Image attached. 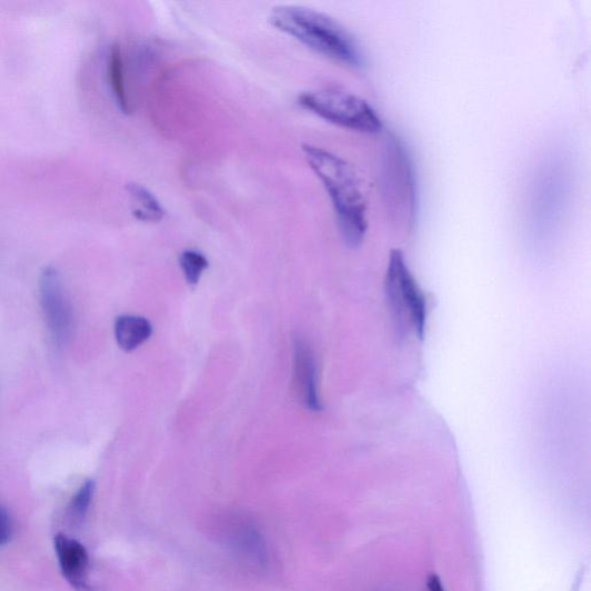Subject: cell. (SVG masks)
Listing matches in <instances>:
<instances>
[{
    "instance_id": "7a4b0ae2",
    "label": "cell",
    "mask_w": 591,
    "mask_h": 591,
    "mask_svg": "<svg viewBox=\"0 0 591 591\" xmlns=\"http://www.w3.org/2000/svg\"><path fill=\"white\" fill-rule=\"evenodd\" d=\"M269 20L281 33L335 62L348 67L362 64L357 41L328 14L303 7L282 6L272 10Z\"/></svg>"
},
{
    "instance_id": "3957f363",
    "label": "cell",
    "mask_w": 591,
    "mask_h": 591,
    "mask_svg": "<svg viewBox=\"0 0 591 591\" xmlns=\"http://www.w3.org/2000/svg\"><path fill=\"white\" fill-rule=\"evenodd\" d=\"M298 101L303 109L340 128L368 134H377L383 128L372 106L352 93L331 90L305 92Z\"/></svg>"
},
{
    "instance_id": "8992f818",
    "label": "cell",
    "mask_w": 591,
    "mask_h": 591,
    "mask_svg": "<svg viewBox=\"0 0 591 591\" xmlns=\"http://www.w3.org/2000/svg\"><path fill=\"white\" fill-rule=\"evenodd\" d=\"M293 385L301 403L311 411L321 409L314 354L301 337L293 341Z\"/></svg>"
},
{
    "instance_id": "52a82bcc",
    "label": "cell",
    "mask_w": 591,
    "mask_h": 591,
    "mask_svg": "<svg viewBox=\"0 0 591 591\" xmlns=\"http://www.w3.org/2000/svg\"><path fill=\"white\" fill-rule=\"evenodd\" d=\"M54 549L62 573L77 591H96L88 581L90 557L78 541L59 534L54 539Z\"/></svg>"
},
{
    "instance_id": "6da1fadb",
    "label": "cell",
    "mask_w": 591,
    "mask_h": 591,
    "mask_svg": "<svg viewBox=\"0 0 591 591\" xmlns=\"http://www.w3.org/2000/svg\"><path fill=\"white\" fill-rule=\"evenodd\" d=\"M302 150L332 200L343 242L350 249L360 248L369 223L368 201L359 173L349 162L321 147L304 143Z\"/></svg>"
},
{
    "instance_id": "9c48e42d",
    "label": "cell",
    "mask_w": 591,
    "mask_h": 591,
    "mask_svg": "<svg viewBox=\"0 0 591 591\" xmlns=\"http://www.w3.org/2000/svg\"><path fill=\"white\" fill-rule=\"evenodd\" d=\"M127 190L136 203L133 217L142 222L159 223L167 216L164 207L158 198L147 188L138 183H130Z\"/></svg>"
},
{
    "instance_id": "4fadbf2b",
    "label": "cell",
    "mask_w": 591,
    "mask_h": 591,
    "mask_svg": "<svg viewBox=\"0 0 591 591\" xmlns=\"http://www.w3.org/2000/svg\"><path fill=\"white\" fill-rule=\"evenodd\" d=\"M12 535V520L8 510L0 507V547L6 545Z\"/></svg>"
},
{
    "instance_id": "7c38bea8",
    "label": "cell",
    "mask_w": 591,
    "mask_h": 591,
    "mask_svg": "<svg viewBox=\"0 0 591 591\" xmlns=\"http://www.w3.org/2000/svg\"><path fill=\"white\" fill-rule=\"evenodd\" d=\"M96 484L93 481L84 482L71 501L70 513L73 520H82L91 507Z\"/></svg>"
},
{
    "instance_id": "5b68a950",
    "label": "cell",
    "mask_w": 591,
    "mask_h": 591,
    "mask_svg": "<svg viewBox=\"0 0 591 591\" xmlns=\"http://www.w3.org/2000/svg\"><path fill=\"white\" fill-rule=\"evenodd\" d=\"M41 304L48 330L58 345H64L73 331V312L61 278L47 269L40 282Z\"/></svg>"
},
{
    "instance_id": "277c9868",
    "label": "cell",
    "mask_w": 591,
    "mask_h": 591,
    "mask_svg": "<svg viewBox=\"0 0 591 591\" xmlns=\"http://www.w3.org/2000/svg\"><path fill=\"white\" fill-rule=\"evenodd\" d=\"M385 287L390 308L399 323L408 322L422 339L427 324V301L399 249L390 254Z\"/></svg>"
},
{
    "instance_id": "8fae6325",
    "label": "cell",
    "mask_w": 591,
    "mask_h": 591,
    "mask_svg": "<svg viewBox=\"0 0 591 591\" xmlns=\"http://www.w3.org/2000/svg\"><path fill=\"white\" fill-rule=\"evenodd\" d=\"M180 263L189 284L196 286L202 273L209 269L210 262L198 251L187 250L180 257Z\"/></svg>"
},
{
    "instance_id": "ba28073f",
    "label": "cell",
    "mask_w": 591,
    "mask_h": 591,
    "mask_svg": "<svg viewBox=\"0 0 591 591\" xmlns=\"http://www.w3.org/2000/svg\"><path fill=\"white\" fill-rule=\"evenodd\" d=\"M152 323L143 317L126 314L114 322V337L124 351H133L152 337Z\"/></svg>"
},
{
    "instance_id": "5bb4252c",
    "label": "cell",
    "mask_w": 591,
    "mask_h": 591,
    "mask_svg": "<svg viewBox=\"0 0 591 591\" xmlns=\"http://www.w3.org/2000/svg\"><path fill=\"white\" fill-rule=\"evenodd\" d=\"M429 591H445V588L442 587L440 579L432 574L428 580Z\"/></svg>"
},
{
    "instance_id": "30bf717a",
    "label": "cell",
    "mask_w": 591,
    "mask_h": 591,
    "mask_svg": "<svg viewBox=\"0 0 591 591\" xmlns=\"http://www.w3.org/2000/svg\"><path fill=\"white\" fill-rule=\"evenodd\" d=\"M108 74L111 91L118 108H120L122 112L129 113L131 108L124 78L123 53L118 43H113L110 48Z\"/></svg>"
}]
</instances>
